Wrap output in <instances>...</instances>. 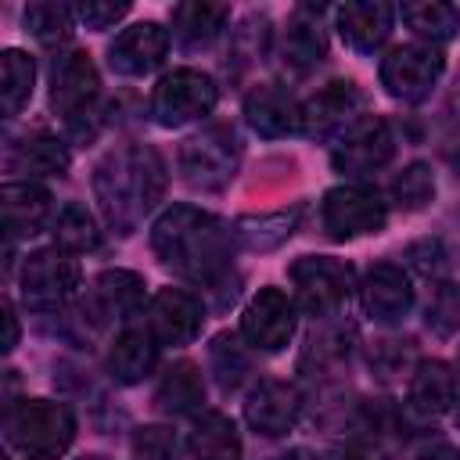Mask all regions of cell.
Masks as SVG:
<instances>
[{"label": "cell", "instance_id": "obj_39", "mask_svg": "<svg viewBox=\"0 0 460 460\" xmlns=\"http://www.w3.org/2000/svg\"><path fill=\"white\" fill-rule=\"evenodd\" d=\"M72 11L86 29H111L129 11V4L126 0H79Z\"/></svg>", "mask_w": 460, "mask_h": 460}, {"label": "cell", "instance_id": "obj_14", "mask_svg": "<svg viewBox=\"0 0 460 460\" xmlns=\"http://www.w3.org/2000/svg\"><path fill=\"white\" fill-rule=\"evenodd\" d=\"M205 305L198 295L180 288H162L147 305V331L158 338V345H187L201 334Z\"/></svg>", "mask_w": 460, "mask_h": 460}, {"label": "cell", "instance_id": "obj_7", "mask_svg": "<svg viewBox=\"0 0 460 460\" xmlns=\"http://www.w3.org/2000/svg\"><path fill=\"white\" fill-rule=\"evenodd\" d=\"M320 219L334 241H352L363 234H377L388 223V205L381 201L377 190L363 183H341L323 194Z\"/></svg>", "mask_w": 460, "mask_h": 460}, {"label": "cell", "instance_id": "obj_37", "mask_svg": "<svg viewBox=\"0 0 460 460\" xmlns=\"http://www.w3.org/2000/svg\"><path fill=\"white\" fill-rule=\"evenodd\" d=\"M413 363V341H399V338H388V341H377L374 352H370V367L377 377L392 381L399 377L406 367Z\"/></svg>", "mask_w": 460, "mask_h": 460}, {"label": "cell", "instance_id": "obj_30", "mask_svg": "<svg viewBox=\"0 0 460 460\" xmlns=\"http://www.w3.org/2000/svg\"><path fill=\"white\" fill-rule=\"evenodd\" d=\"M402 22L420 36V43H446L456 36L460 29V14L453 4H442V0H424V4H402L399 7Z\"/></svg>", "mask_w": 460, "mask_h": 460}, {"label": "cell", "instance_id": "obj_35", "mask_svg": "<svg viewBox=\"0 0 460 460\" xmlns=\"http://www.w3.org/2000/svg\"><path fill=\"white\" fill-rule=\"evenodd\" d=\"M392 198H395V205L406 208V212L424 208V205L435 198V176H431V169H428L424 162L406 165V169L392 180Z\"/></svg>", "mask_w": 460, "mask_h": 460}, {"label": "cell", "instance_id": "obj_4", "mask_svg": "<svg viewBox=\"0 0 460 460\" xmlns=\"http://www.w3.org/2000/svg\"><path fill=\"white\" fill-rule=\"evenodd\" d=\"M241 165V140L230 126H205L180 147V172L194 190H223Z\"/></svg>", "mask_w": 460, "mask_h": 460}, {"label": "cell", "instance_id": "obj_27", "mask_svg": "<svg viewBox=\"0 0 460 460\" xmlns=\"http://www.w3.org/2000/svg\"><path fill=\"white\" fill-rule=\"evenodd\" d=\"M456 399V377L442 359H420L410 377V406L424 417H438Z\"/></svg>", "mask_w": 460, "mask_h": 460}, {"label": "cell", "instance_id": "obj_2", "mask_svg": "<svg viewBox=\"0 0 460 460\" xmlns=\"http://www.w3.org/2000/svg\"><path fill=\"white\" fill-rule=\"evenodd\" d=\"M165 194V162L147 144H122L93 169V198L111 230L133 234Z\"/></svg>", "mask_w": 460, "mask_h": 460}, {"label": "cell", "instance_id": "obj_6", "mask_svg": "<svg viewBox=\"0 0 460 460\" xmlns=\"http://www.w3.org/2000/svg\"><path fill=\"white\" fill-rule=\"evenodd\" d=\"M79 288V262L65 248H40L22 266V302L36 313L61 309Z\"/></svg>", "mask_w": 460, "mask_h": 460}, {"label": "cell", "instance_id": "obj_36", "mask_svg": "<svg viewBox=\"0 0 460 460\" xmlns=\"http://www.w3.org/2000/svg\"><path fill=\"white\" fill-rule=\"evenodd\" d=\"M428 327L438 334V338H449L460 331V288L453 280H442L435 284L431 298H428V313H424Z\"/></svg>", "mask_w": 460, "mask_h": 460}, {"label": "cell", "instance_id": "obj_12", "mask_svg": "<svg viewBox=\"0 0 460 460\" xmlns=\"http://www.w3.org/2000/svg\"><path fill=\"white\" fill-rule=\"evenodd\" d=\"M295 323H298L295 302L280 288H259L252 295V302L244 305V313H241V338L252 349L277 352L291 341Z\"/></svg>", "mask_w": 460, "mask_h": 460}, {"label": "cell", "instance_id": "obj_44", "mask_svg": "<svg viewBox=\"0 0 460 460\" xmlns=\"http://www.w3.org/2000/svg\"><path fill=\"white\" fill-rule=\"evenodd\" d=\"M456 424H460V410H456Z\"/></svg>", "mask_w": 460, "mask_h": 460}, {"label": "cell", "instance_id": "obj_1", "mask_svg": "<svg viewBox=\"0 0 460 460\" xmlns=\"http://www.w3.org/2000/svg\"><path fill=\"white\" fill-rule=\"evenodd\" d=\"M234 241V230L219 216L194 205H172L151 226V248L162 266L194 284H212L226 273Z\"/></svg>", "mask_w": 460, "mask_h": 460}, {"label": "cell", "instance_id": "obj_45", "mask_svg": "<svg viewBox=\"0 0 460 460\" xmlns=\"http://www.w3.org/2000/svg\"><path fill=\"white\" fill-rule=\"evenodd\" d=\"M456 460H460V456H456Z\"/></svg>", "mask_w": 460, "mask_h": 460}, {"label": "cell", "instance_id": "obj_43", "mask_svg": "<svg viewBox=\"0 0 460 460\" xmlns=\"http://www.w3.org/2000/svg\"><path fill=\"white\" fill-rule=\"evenodd\" d=\"M456 108H460V79H456Z\"/></svg>", "mask_w": 460, "mask_h": 460}, {"label": "cell", "instance_id": "obj_40", "mask_svg": "<svg viewBox=\"0 0 460 460\" xmlns=\"http://www.w3.org/2000/svg\"><path fill=\"white\" fill-rule=\"evenodd\" d=\"M331 460H385V453L370 438H352L331 453Z\"/></svg>", "mask_w": 460, "mask_h": 460}, {"label": "cell", "instance_id": "obj_24", "mask_svg": "<svg viewBox=\"0 0 460 460\" xmlns=\"http://www.w3.org/2000/svg\"><path fill=\"white\" fill-rule=\"evenodd\" d=\"M68 147L65 140L50 137V133H29L22 140H14L11 155H7V169L11 172H25L32 176H65L68 169Z\"/></svg>", "mask_w": 460, "mask_h": 460}, {"label": "cell", "instance_id": "obj_31", "mask_svg": "<svg viewBox=\"0 0 460 460\" xmlns=\"http://www.w3.org/2000/svg\"><path fill=\"white\" fill-rule=\"evenodd\" d=\"M32 83H36V65L25 50H4L0 54V104H4V115L14 119L25 101L32 97Z\"/></svg>", "mask_w": 460, "mask_h": 460}, {"label": "cell", "instance_id": "obj_10", "mask_svg": "<svg viewBox=\"0 0 460 460\" xmlns=\"http://www.w3.org/2000/svg\"><path fill=\"white\" fill-rule=\"evenodd\" d=\"M97 93H101V79L93 61L83 50H61L50 65V108L72 126L93 115Z\"/></svg>", "mask_w": 460, "mask_h": 460}, {"label": "cell", "instance_id": "obj_25", "mask_svg": "<svg viewBox=\"0 0 460 460\" xmlns=\"http://www.w3.org/2000/svg\"><path fill=\"white\" fill-rule=\"evenodd\" d=\"M187 453L194 460H241V435L226 413L208 410L194 417L187 435Z\"/></svg>", "mask_w": 460, "mask_h": 460}, {"label": "cell", "instance_id": "obj_3", "mask_svg": "<svg viewBox=\"0 0 460 460\" xmlns=\"http://www.w3.org/2000/svg\"><path fill=\"white\" fill-rule=\"evenodd\" d=\"M7 442L25 460H58L75 438V417L65 402L54 399H22L7 402L4 413Z\"/></svg>", "mask_w": 460, "mask_h": 460}, {"label": "cell", "instance_id": "obj_26", "mask_svg": "<svg viewBox=\"0 0 460 460\" xmlns=\"http://www.w3.org/2000/svg\"><path fill=\"white\" fill-rule=\"evenodd\" d=\"M144 305V277L133 270H104L93 280V309L108 320H129Z\"/></svg>", "mask_w": 460, "mask_h": 460}, {"label": "cell", "instance_id": "obj_5", "mask_svg": "<svg viewBox=\"0 0 460 460\" xmlns=\"http://www.w3.org/2000/svg\"><path fill=\"white\" fill-rule=\"evenodd\" d=\"M219 101V90L212 83V75L198 72V68H172L169 75L158 79L155 93H151V115L158 126H187L194 119H205Z\"/></svg>", "mask_w": 460, "mask_h": 460}, {"label": "cell", "instance_id": "obj_23", "mask_svg": "<svg viewBox=\"0 0 460 460\" xmlns=\"http://www.w3.org/2000/svg\"><path fill=\"white\" fill-rule=\"evenodd\" d=\"M230 7L223 4H205V0H187L172 7V40L183 50H205L226 25Z\"/></svg>", "mask_w": 460, "mask_h": 460}, {"label": "cell", "instance_id": "obj_15", "mask_svg": "<svg viewBox=\"0 0 460 460\" xmlns=\"http://www.w3.org/2000/svg\"><path fill=\"white\" fill-rule=\"evenodd\" d=\"M165 50H169V32L158 25V22H137L129 29H122L111 47H108V65L119 72V75H129V79H140V75H151L162 61H165Z\"/></svg>", "mask_w": 460, "mask_h": 460}, {"label": "cell", "instance_id": "obj_32", "mask_svg": "<svg viewBox=\"0 0 460 460\" xmlns=\"http://www.w3.org/2000/svg\"><path fill=\"white\" fill-rule=\"evenodd\" d=\"M50 234H54V244L65 248L68 255H83V252H97L101 248V230H97V219L83 208V205H65L54 223H50Z\"/></svg>", "mask_w": 460, "mask_h": 460}, {"label": "cell", "instance_id": "obj_8", "mask_svg": "<svg viewBox=\"0 0 460 460\" xmlns=\"http://www.w3.org/2000/svg\"><path fill=\"white\" fill-rule=\"evenodd\" d=\"M288 277L295 284L298 305L313 316L338 313L345 305V298L352 295V270L331 255H302L298 262H291Z\"/></svg>", "mask_w": 460, "mask_h": 460}, {"label": "cell", "instance_id": "obj_9", "mask_svg": "<svg viewBox=\"0 0 460 460\" xmlns=\"http://www.w3.org/2000/svg\"><path fill=\"white\" fill-rule=\"evenodd\" d=\"M442 68H446V61H442L438 47L402 43V47L388 50V58L381 61V86L388 90V97H395L402 104H417L431 93Z\"/></svg>", "mask_w": 460, "mask_h": 460}, {"label": "cell", "instance_id": "obj_18", "mask_svg": "<svg viewBox=\"0 0 460 460\" xmlns=\"http://www.w3.org/2000/svg\"><path fill=\"white\" fill-rule=\"evenodd\" d=\"M244 119L259 137H291L302 129V104L280 83H262L244 97Z\"/></svg>", "mask_w": 460, "mask_h": 460}, {"label": "cell", "instance_id": "obj_42", "mask_svg": "<svg viewBox=\"0 0 460 460\" xmlns=\"http://www.w3.org/2000/svg\"><path fill=\"white\" fill-rule=\"evenodd\" d=\"M277 460H316L309 449H288V453H280Z\"/></svg>", "mask_w": 460, "mask_h": 460}, {"label": "cell", "instance_id": "obj_28", "mask_svg": "<svg viewBox=\"0 0 460 460\" xmlns=\"http://www.w3.org/2000/svg\"><path fill=\"white\" fill-rule=\"evenodd\" d=\"M201 402H205V385H201L198 367L187 363V359H183V363H172V367L162 374L158 388H155V406H158L162 413L183 417V413L201 410Z\"/></svg>", "mask_w": 460, "mask_h": 460}, {"label": "cell", "instance_id": "obj_11", "mask_svg": "<svg viewBox=\"0 0 460 460\" xmlns=\"http://www.w3.org/2000/svg\"><path fill=\"white\" fill-rule=\"evenodd\" d=\"M395 155V137H392V126L385 119H374V115H363L359 122H352L334 151H331V162L338 172L345 176H367L374 169H385Z\"/></svg>", "mask_w": 460, "mask_h": 460}, {"label": "cell", "instance_id": "obj_20", "mask_svg": "<svg viewBox=\"0 0 460 460\" xmlns=\"http://www.w3.org/2000/svg\"><path fill=\"white\" fill-rule=\"evenodd\" d=\"M0 208H4V230L7 241L14 237H32L47 226L50 219V194L32 183V180H11L0 190Z\"/></svg>", "mask_w": 460, "mask_h": 460}, {"label": "cell", "instance_id": "obj_13", "mask_svg": "<svg viewBox=\"0 0 460 460\" xmlns=\"http://www.w3.org/2000/svg\"><path fill=\"white\" fill-rule=\"evenodd\" d=\"M359 111H363L359 86L349 79H334L302 104V133L320 137V140L341 137L352 122H359Z\"/></svg>", "mask_w": 460, "mask_h": 460}, {"label": "cell", "instance_id": "obj_22", "mask_svg": "<svg viewBox=\"0 0 460 460\" xmlns=\"http://www.w3.org/2000/svg\"><path fill=\"white\" fill-rule=\"evenodd\" d=\"M158 363V338L147 327H126L111 352H108V370L119 385H137L144 381Z\"/></svg>", "mask_w": 460, "mask_h": 460}, {"label": "cell", "instance_id": "obj_33", "mask_svg": "<svg viewBox=\"0 0 460 460\" xmlns=\"http://www.w3.org/2000/svg\"><path fill=\"white\" fill-rule=\"evenodd\" d=\"M208 367H212L216 381L230 392V388H237V385L252 374V352L244 349V341H241L237 334L223 331V334H216L212 345H208Z\"/></svg>", "mask_w": 460, "mask_h": 460}, {"label": "cell", "instance_id": "obj_38", "mask_svg": "<svg viewBox=\"0 0 460 460\" xmlns=\"http://www.w3.org/2000/svg\"><path fill=\"white\" fill-rule=\"evenodd\" d=\"M176 453H180V446H176L172 431H165L158 424L140 428L133 435V456L137 460H176Z\"/></svg>", "mask_w": 460, "mask_h": 460}, {"label": "cell", "instance_id": "obj_21", "mask_svg": "<svg viewBox=\"0 0 460 460\" xmlns=\"http://www.w3.org/2000/svg\"><path fill=\"white\" fill-rule=\"evenodd\" d=\"M327 58V40H323V29L316 18H309V7H302L288 29H284V40H280V65L291 72V75H309L316 72V65Z\"/></svg>", "mask_w": 460, "mask_h": 460}, {"label": "cell", "instance_id": "obj_29", "mask_svg": "<svg viewBox=\"0 0 460 460\" xmlns=\"http://www.w3.org/2000/svg\"><path fill=\"white\" fill-rule=\"evenodd\" d=\"M298 216H302V205L280 208V212H262V216H241L234 223V237L248 252H270L295 234Z\"/></svg>", "mask_w": 460, "mask_h": 460}, {"label": "cell", "instance_id": "obj_41", "mask_svg": "<svg viewBox=\"0 0 460 460\" xmlns=\"http://www.w3.org/2000/svg\"><path fill=\"white\" fill-rule=\"evenodd\" d=\"M4 323H7V338H4V352H11L18 345V316H14V305L4 302Z\"/></svg>", "mask_w": 460, "mask_h": 460}, {"label": "cell", "instance_id": "obj_16", "mask_svg": "<svg viewBox=\"0 0 460 460\" xmlns=\"http://www.w3.org/2000/svg\"><path fill=\"white\" fill-rule=\"evenodd\" d=\"M298 410H302V395L295 385L288 381H277V377H266L259 381L248 399H244V420L252 431L266 435V438H277L284 431L295 428L298 420Z\"/></svg>", "mask_w": 460, "mask_h": 460}, {"label": "cell", "instance_id": "obj_34", "mask_svg": "<svg viewBox=\"0 0 460 460\" xmlns=\"http://www.w3.org/2000/svg\"><path fill=\"white\" fill-rule=\"evenodd\" d=\"M72 22H75V11L58 0H36L25 7V29L47 47L65 43L72 36Z\"/></svg>", "mask_w": 460, "mask_h": 460}, {"label": "cell", "instance_id": "obj_17", "mask_svg": "<svg viewBox=\"0 0 460 460\" xmlns=\"http://www.w3.org/2000/svg\"><path fill=\"white\" fill-rule=\"evenodd\" d=\"M359 298H363V309L370 320L395 323L413 309V284L402 266L377 262L374 270H367V277L359 284Z\"/></svg>", "mask_w": 460, "mask_h": 460}, {"label": "cell", "instance_id": "obj_19", "mask_svg": "<svg viewBox=\"0 0 460 460\" xmlns=\"http://www.w3.org/2000/svg\"><path fill=\"white\" fill-rule=\"evenodd\" d=\"M334 22H338L341 40L352 50L370 54L388 40L392 22H395V7L385 0H352V4H341L334 11Z\"/></svg>", "mask_w": 460, "mask_h": 460}]
</instances>
